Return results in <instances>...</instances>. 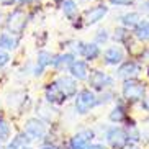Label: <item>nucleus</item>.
Segmentation results:
<instances>
[{
  "instance_id": "1",
  "label": "nucleus",
  "mask_w": 149,
  "mask_h": 149,
  "mask_svg": "<svg viewBox=\"0 0 149 149\" xmlns=\"http://www.w3.org/2000/svg\"><path fill=\"white\" fill-rule=\"evenodd\" d=\"M97 107H98V93L90 87L80 88L79 93L74 97V111L79 116L88 115Z\"/></svg>"
},
{
  "instance_id": "2",
  "label": "nucleus",
  "mask_w": 149,
  "mask_h": 149,
  "mask_svg": "<svg viewBox=\"0 0 149 149\" xmlns=\"http://www.w3.org/2000/svg\"><path fill=\"white\" fill-rule=\"evenodd\" d=\"M148 93V84L143 82L139 79H128L123 80L121 85V98L126 103L133 105V103H139Z\"/></svg>"
},
{
  "instance_id": "3",
  "label": "nucleus",
  "mask_w": 149,
  "mask_h": 149,
  "mask_svg": "<svg viewBox=\"0 0 149 149\" xmlns=\"http://www.w3.org/2000/svg\"><path fill=\"white\" fill-rule=\"evenodd\" d=\"M30 22V15L26 13L25 7H17L5 17V30L15 36H22L25 33Z\"/></svg>"
},
{
  "instance_id": "4",
  "label": "nucleus",
  "mask_w": 149,
  "mask_h": 149,
  "mask_svg": "<svg viewBox=\"0 0 149 149\" xmlns=\"http://www.w3.org/2000/svg\"><path fill=\"white\" fill-rule=\"evenodd\" d=\"M105 143L110 149H125L130 144V134H128L126 128L120 126V125H110L103 131Z\"/></svg>"
},
{
  "instance_id": "5",
  "label": "nucleus",
  "mask_w": 149,
  "mask_h": 149,
  "mask_svg": "<svg viewBox=\"0 0 149 149\" xmlns=\"http://www.w3.org/2000/svg\"><path fill=\"white\" fill-rule=\"evenodd\" d=\"M87 85L92 90H95L97 93L103 92L107 88H113L115 85V77L110 75L108 72H105L103 69H90L87 79Z\"/></svg>"
},
{
  "instance_id": "6",
  "label": "nucleus",
  "mask_w": 149,
  "mask_h": 149,
  "mask_svg": "<svg viewBox=\"0 0 149 149\" xmlns=\"http://www.w3.org/2000/svg\"><path fill=\"white\" fill-rule=\"evenodd\" d=\"M23 131L26 133L31 138V141H43L49 133L48 123L44 121L40 116H30V118L25 120V126H23Z\"/></svg>"
},
{
  "instance_id": "7",
  "label": "nucleus",
  "mask_w": 149,
  "mask_h": 149,
  "mask_svg": "<svg viewBox=\"0 0 149 149\" xmlns=\"http://www.w3.org/2000/svg\"><path fill=\"white\" fill-rule=\"evenodd\" d=\"M95 130L93 128H84L80 131L74 133L67 141V149H87L90 143L95 139Z\"/></svg>"
},
{
  "instance_id": "8",
  "label": "nucleus",
  "mask_w": 149,
  "mask_h": 149,
  "mask_svg": "<svg viewBox=\"0 0 149 149\" xmlns=\"http://www.w3.org/2000/svg\"><path fill=\"white\" fill-rule=\"evenodd\" d=\"M110 12V7L105 3H97L93 7H88V8L84 10V23H85V26H93L97 23H100L103 18L108 15Z\"/></svg>"
},
{
  "instance_id": "9",
  "label": "nucleus",
  "mask_w": 149,
  "mask_h": 149,
  "mask_svg": "<svg viewBox=\"0 0 149 149\" xmlns=\"http://www.w3.org/2000/svg\"><path fill=\"white\" fill-rule=\"evenodd\" d=\"M141 62L134 61V59H125V61L116 67L115 70V77L120 80H128V79H134L141 74Z\"/></svg>"
},
{
  "instance_id": "10",
  "label": "nucleus",
  "mask_w": 149,
  "mask_h": 149,
  "mask_svg": "<svg viewBox=\"0 0 149 149\" xmlns=\"http://www.w3.org/2000/svg\"><path fill=\"white\" fill-rule=\"evenodd\" d=\"M125 49L121 48V44H116L115 43L113 46H108V48L102 53V62L103 66L107 67H118L123 61H125Z\"/></svg>"
},
{
  "instance_id": "11",
  "label": "nucleus",
  "mask_w": 149,
  "mask_h": 149,
  "mask_svg": "<svg viewBox=\"0 0 149 149\" xmlns=\"http://www.w3.org/2000/svg\"><path fill=\"white\" fill-rule=\"evenodd\" d=\"M53 59H54V54L48 49H40L38 54H36V59H35V67H33V77L36 79H40L43 77L44 72L49 69V67H53Z\"/></svg>"
},
{
  "instance_id": "12",
  "label": "nucleus",
  "mask_w": 149,
  "mask_h": 149,
  "mask_svg": "<svg viewBox=\"0 0 149 149\" xmlns=\"http://www.w3.org/2000/svg\"><path fill=\"white\" fill-rule=\"evenodd\" d=\"M56 82L61 88V92L67 97V100H74V97L79 93V80L74 79L70 74H62L56 77Z\"/></svg>"
},
{
  "instance_id": "13",
  "label": "nucleus",
  "mask_w": 149,
  "mask_h": 149,
  "mask_svg": "<svg viewBox=\"0 0 149 149\" xmlns=\"http://www.w3.org/2000/svg\"><path fill=\"white\" fill-rule=\"evenodd\" d=\"M44 100L49 102L51 105H56V107H61L67 102V97L61 92L56 79L51 80L49 84H46V87H44Z\"/></svg>"
},
{
  "instance_id": "14",
  "label": "nucleus",
  "mask_w": 149,
  "mask_h": 149,
  "mask_svg": "<svg viewBox=\"0 0 149 149\" xmlns=\"http://www.w3.org/2000/svg\"><path fill=\"white\" fill-rule=\"evenodd\" d=\"M90 62H87L85 59H77L75 57L74 62L69 66L67 69V74H70L74 79H77L79 82H87L88 79V74H90V66H88Z\"/></svg>"
},
{
  "instance_id": "15",
  "label": "nucleus",
  "mask_w": 149,
  "mask_h": 149,
  "mask_svg": "<svg viewBox=\"0 0 149 149\" xmlns=\"http://www.w3.org/2000/svg\"><path fill=\"white\" fill-rule=\"evenodd\" d=\"M128 118V108H126V102L118 100L111 107V110L108 111V121L113 123V125H123Z\"/></svg>"
},
{
  "instance_id": "16",
  "label": "nucleus",
  "mask_w": 149,
  "mask_h": 149,
  "mask_svg": "<svg viewBox=\"0 0 149 149\" xmlns=\"http://www.w3.org/2000/svg\"><path fill=\"white\" fill-rule=\"evenodd\" d=\"M75 54L72 51H64V53H59V54H54V59H53V69L57 70V72H62V70L69 69V66L74 62L75 59Z\"/></svg>"
},
{
  "instance_id": "17",
  "label": "nucleus",
  "mask_w": 149,
  "mask_h": 149,
  "mask_svg": "<svg viewBox=\"0 0 149 149\" xmlns=\"http://www.w3.org/2000/svg\"><path fill=\"white\" fill-rule=\"evenodd\" d=\"M102 53H103V51H102L100 44H97L95 41H92V43L84 41V46H82V51H80L79 57L85 59L87 62H93V61H97V59H100Z\"/></svg>"
},
{
  "instance_id": "18",
  "label": "nucleus",
  "mask_w": 149,
  "mask_h": 149,
  "mask_svg": "<svg viewBox=\"0 0 149 149\" xmlns=\"http://www.w3.org/2000/svg\"><path fill=\"white\" fill-rule=\"evenodd\" d=\"M59 7H61L62 15H64L70 23L75 22V20H79L80 8H79V3H77L75 0H61Z\"/></svg>"
},
{
  "instance_id": "19",
  "label": "nucleus",
  "mask_w": 149,
  "mask_h": 149,
  "mask_svg": "<svg viewBox=\"0 0 149 149\" xmlns=\"http://www.w3.org/2000/svg\"><path fill=\"white\" fill-rule=\"evenodd\" d=\"M20 46V36H15L8 31H0V49L13 53Z\"/></svg>"
},
{
  "instance_id": "20",
  "label": "nucleus",
  "mask_w": 149,
  "mask_h": 149,
  "mask_svg": "<svg viewBox=\"0 0 149 149\" xmlns=\"http://www.w3.org/2000/svg\"><path fill=\"white\" fill-rule=\"evenodd\" d=\"M141 20H143L141 13H139V12H134V10H133V12H125V13H121L118 17L120 25L125 26V28H128V30H133V28H134Z\"/></svg>"
},
{
  "instance_id": "21",
  "label": "nucleus",
  "mask_w": 149,
  "mask_h": 149,
  "mask_svg": "<svg viewBox=\"0 0 149 149\" xmlns=\"http://www.w3.org/2000/svg\"><path fill=\"white\" fill-rule=\"evenodd\" d=\"M133 36L139 43H149V20H141L134 28H133Z\"/></svg>"
},
{
  "instance_id": "22",
  "label": "nucleus",
  "mask_w": 149,
  "mask_h": 149,
  "mask_svg": "<svg viewBox=\"0 0 149 149\" xmlns=\"http://www.w3.org/2000/svg\"><path fill=\"white\" fill-rule=\"evenodd\" d=\"M131 35L133 33H130V30L128 28H125V26H121L120 25L118 28H115V31H113V41L116 44H121V46H126L128 48V44H130V41H131Z\"/></svg>"
},
{
  "instance_id": "23",
  "label": "nucleus",
  "mask_w": 149,
  "mask_h": 149,
  "mask_svg": "<svg viewBox=\"0 0 149 149\" xmlns=\"http://www.w3.org/2000/svg\"><path fill=\"white\" fill-rule=\"evenodd\" d=\"M12 139V125L5 116H0V141L8 143Z\"/></svg>"
},
{
  "instance_id": "24",
  "label": "nucleus",
  "mask_w": 149,
  "mask_h": 149,
  "mask_svg": "<svg viewBox=\"0 0 149 149\" xmlns=\"http://www.w3.org/2000/svg\"><path fill=\"white\" fill-rule=\"evenodd\" d=\"M115 98H116V95H115L113 88H107V90L100 92V95H98V107L108 105V103H111Z\"/></svg>"
},
{
  "instance_id": "25",
  "label": "nucleus",
  "mask_w": 149,
  "mask_h": 149,
  "mask_svg": "<svg viewBox=\"0 0 149 149\" xmlns=\"http://www.w3.org/2000/svg\"><path fill=\"white\" fill-rule=\"evenodd\" d=\"M110 38H111V36H110V33H108L107 28H100V30L93 35V41H95L97 44H100V46H105V44L110 41Z\"/></svg>"
},
{
  "instance_id": "26",
  "label": "nucleus",
  "mask_w": 149,
  "mask_h": 149,
  "mask_svg": "<svg viewBox=\"0 0 149 149\" xmlns=\"http://www.w3.org/2000/svg\"><path fill=\"white\" fill-rule=\"evenodd\" d=\"M10 61H12V54H10V51L0 49V69H3L5 66H8Z\"/></svg>"
},
{
  "instance_id": "27",
  "label": "nucleus",
  "mask_w": 149,
  "mask_h": 149,
  "mask_svg": "<svg viewBox=\"0 0 149 149\" xmlns=\"http://www.w3.org/2000/svg\"><path fill=\"white\" fill-rule=\"evenodd\" d=\"M136 0H108L110 5H113V7H131L134 5Z\"/></svg>"
},
{
  "instance_id": "28",
  "label": "nucleus",
  "mask_w": 149,
  "mask_h": 149,
  "mask_svg": "<svg viewBox=\"0 0 149 149\" xmlns=\"http://www.w3.org/2000/svg\"><path fill=\"white\" fill-rule=\"evenodd\" d=\"M139 62H149V46L141 49L139 53Z\"/></svg>"
},
{
  "instance_id": "29",
  "label": "nucleus",
  "mask_w": 149,
  "mask_h": 149,
  "mask_svg": "<svg viewBox=\"0 0 149 149\" xmlns=\"http://www.w3.org/2000/svg\"><path fill=\"white\" fill-rule=\"evenodd\" d=\"M139 107H141V110H144V111L149 113V92L146 93V97L139 102Z\"/></svg>"
},
{
  "instance_id": "30",
  "label": "nucleus",
  "mask_w": 149,
  "mask_h": 149,
  "mask_svg": "<svg viewBox=\"0 0 149 149\" xmlns=\"http://www.w3.org/2000/svg\"><path fill=\"white\" fill-rule=\"evenodd\" d=\"M87 149H108V146L103 144V143H97V141H93V143H90V144H88Z\"/></svg>"
},
{
  "instance_id": "31",
  "label": "nucleus",
  "mask_w": 149,
  "mask_h": 149,
  "mask_svg": "<svg viewBox=\"0 0 149 149\" xmlns=\"http://www.w3.org/2000/svg\"><path fill=\"white\" fill-rule=\"evenodd\" d=\"M18 0H0V7H15Z\"/></svg>"
},
{
  "instance_id": "32",
  "label": "nucleus",
  "mask_w": 149,
  "mask_h": 149,
  "mask_svg": "<svg viewBox=\"0 0 149 149\" xmlns=\"http://www.w3.org/2000/svg\"><path fill=\"white\" fill-rule=\"evenodd\" d=\"M36 0H18V7H30V5H33Z\"/></svg>"
},
{
  "instance_id": "33",
  "label": "nucleus",
  "mask_w": 149,
  "mask_h": 149,
  "mask_svg": "<svg viewBox=\"0 0 149 149\" xmlns=\"http://www.w3.org/2000/svg\"><path fill=\"white\" fill-rule=\"evenodd\" d=\"M40 149H59L54 143H44V144H41Z\"/></svg>"
},
{
  "instance_id": "34",
  "label": "nucleus",
  "mask_w": 149,
  "mask_h": 149,
  "mask_svg": "<svg viewBox=\"0 0 149 149\" xmlns=\"http://www.w3.org/2000/svg\"><path fill=\"white\" fill-rule=\"evenodd\" d=\"M5 17H7V15L3 13V10L0 8V23H5Z\"/></svg>"
},
{
  "instance_id": "35",
  "label": "nucleus",
  "mask_w": 149,
  "mask_h": 149,
  "mask_svg": "<svg viewBox=\"0 0 149 149\" xmlns=\"http://www.w3.org/2000/svg\"><path fill=\"white\" fill-rule=\"evenodd\" d=\"M125 149H141V148H139V146H138V144H128V146H126V148H125Z\"/></svg>"
},
{
  "instance_id": "36",
  "label": "nucleus",
  "mask_w": 149,
  "mask_h": 149,
  "mask_svg": "<svg viewBox=\"0 0 149 149\" xmlns=\"http://www.w3.org/2000/svg\"><path fill=\"white\" fill-rule=\"evenodd\" d=\"M22 149H35V148H33V146H31V144H26V146H23Z\"/></svg>"
},
{
  "instance_id": "37",
  "label": "nucleus",
  "mask_w": 149,
  "mask_h": 149,
  "mask_svg": "<svg viewBox=\"0 0 149 149\" xmlns=\"http://www.w3.org/2000/svg\"><path fill=\"white\" fill-rule=\"evenodd\" d=\"M5 148V143H2V141H0V149H3Z\"/></svg>"
}]
</instances>
